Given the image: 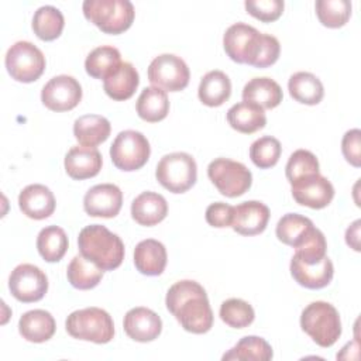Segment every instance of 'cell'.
Listing matches in <instances>:
<instances>
[{"mask_svg":"<svg viewBox=\"0 0 361 361\" xmlns=\"http://www.w3.org/2000/svg\"><path fill=\"white\" fill-rule=\"evenodd\" d=\"M82 100L80 83L69 75H58L49 79L41 90V102L52 111H68Z\"/></svg>","mask_w":361,"mask_h":361,"instance_id":"obj_13","label":"cell"},{"mask_svg":"<svg viewBox=\"0 0 361 361\" xmlns=\"http://www.w3.org/2000/svg\"><path fill=\"white\" fill-rule=\"evenodd\" d=\"M282 152L281 142L271 135L255 140L250 147V158L259 169H268L278 164Z\"/></svg>","mask_w":361,"mask_h":361,"instance_id":"obj_39","label":"cell"},{"mask_svg":"<svg viewBox=\"0 0 361 361\" xmlns=\"http://www.w3.org/2000/svg\"><path fill=\"white\" fill-rule=\"evenodd\" d=\"M165 245L154 238L140 241L134 250V265L138 272L147 276L161 275L166 267Z\"/></svg>","mask_w":361,"mask_h":361,"instance_id":"obj_21","label":"cell"},{"mask_svg":"<svg viewBox=\"0 0 361 361\" xmlns=\"http://www.w3.org/2000/svg\"><path fill=\"white\" fill-rule=\"evenodd\" d=\"M227 121L231 128L243 134H252L267 124L264 109L254 103L241 102L231 106L227 111Z\"/></svg>","mask_w":361,"mask_h":361,"instance_id":"obj_26","label":"cell"},{"mask_svg":"<svg viewBox=\"0 0 361 361\" xmlns=\"http://www.w3.org/2000/svg\"><path fill=\"white\" fill-rule=\"evenodd\" d=\"M83 16L106 34L127 31L134 21V6L128 0H85Z\"/></svg>","mask_w":361,"mask_h":361,"instance_id":"obj_4","label":"cell"},{"mask_svg":"<svg viewBox=\"0 0 361 361\" xmlns=\"http://www.w3.org/2000/svg\"><path fill=\"white\" fill-rule=\"evenodd\" d=\"M272 357L274 351L267 340L258 336H245L223 355V360L268 361Z\"/></svg>","mask_w":361,"mask_h":361,"instance_id":"obj_34","label":"cell"},{"mask_svg":"<svg viewBox=\"0 0 361 361\" xmlns=\"http://www.w3.org/2000/svg\"><path fill=\"white\" fill-rule=\"evenodd\" d=\"M102 154L94 147L75 145L65 155V171L76 180H83L96 176L102 169Z\"/></svg>","mask_w":361,"mask_h":361,"instance_id":"obj_18","label":"cell"},{"mask_svg":"<svg viewBox=\"0 0 361 361\" xmlns=\"http://www.w3.org/2000/svg\"><path fill=\"white\" fill-rule=\"evenodd\" d=\"M262 39L264 34L257 28L244 23H235L226 30L223 47L231 61L254 66L262 47Z\"/></svg>","mask_w":361,"mask_h":361,"instance_id":"obj_10","label":"cell"},{"mask_svg":"<svg viewBox=\"0 0 361 361\" xmlns=\"http://www.w3.org/2000/svg\"><path fill=\"white\" fill-rule=\"evenodd\" d=\"M231 94V82L230 78L221 71L207 72L197 89L199 100L209 107H219L228 100Z\"/></svg>","mask_w":361,"mask_h":361,"instance_id":"obj_28","label":"cell"},{"mask_svg":"<svg viewBox=\"0 0 361 361\" xmlns=\"http://www.w3.org/2000/svg\"><path fill=\"white\" fill-rule=\"evenodd\" d=\"M326 250L327 243L324 234L319 228L313 227L300 241V244L295 247L293 257H296L305 264H316L326 257Z\"/></svg>","mask_w":361,"mask_h":361,"instance_id":"obj_41","label":"cell"},{"mask_svg":"<svg viewBox=\"0 0 361 361\" xmlns=\"http://www.w3.org/2000/svg\"><path fill=\"white\" fill-rule=\"evenodd\" d=\"M269 216V209L262 202H243L234 206L231 227L241 235H257L267 228Z\"/></svg>","mask_w":361,"mask_h":361,"instance_id":"obj_17","label":"cell"},{"mask_svg":"<svg viewBox=\"0 0 361 361\" xmlns=\"http://www.w3.org/2000/svg\"><path fill=\"white\" fill-rule=\"evenodd\" d=\"M313 227L310 219L298 213H286L279 219L275 233L279 241L295 248Z\"/></svg>","mask_w":361,"mask_h":361,"instance_id":"obj_36","label":"cell"},{"mask_svg":"<svg viewBox=\"0 0 361 361\" xmlns=\"http://www.w3.org/2000/svg\"><path fill=\"white\" fill-rule=\"evenodd\" d=\"M255 313L252 306L237 298L227 299L220 306V319L233 329L248 327L254 322Z\"/></svg>","mask_w":361,"mask_h":361,"instance_id":"obj_38","label":"cell"},{"mask_svg":"<svg viewBox=\"0 0 361 361\" xmlns=\"http://www.w3.org/2000/svg\"><path fill=\"white\" fill-rule=\"evenodd\" d=\"M20 210L32 220L49 217L56 206L55 196L49 188L41 183L25 186L18 195Z\"/></svg>","mask_w":361,"mask_h":361,"instance_id":"obj_19","label":"cell"},{"mask_svg":"<svg viewBox=\"0 0 361 361\" xmlns=\"http://www.w3.org/2000/svg\"><path fill=\"white\" fill-rule=\"evenodd\" d=\"M166 309L189 333L203 334L213 326V312L204 288L190 279L175 282L166 292Z\"/></svg>","mask_w":361,"mask_h":361,"instance_id":"obj_1","label":"cell"},{"mask_svg":"<svg viewBox=\"0 0 361 361\" xmlns=\"http://www.w3.org/2000/svg\"><path fill=\"white\" fill-rule=\"evenodd\" d=\"M120 51L111 45L94 48L85 61L86 73L94 79H107L114 75L121 66Z\"/></svg>","mask_w":361,"mask_h":361,"instance_id":"obj_27","label":"cell"},{"mask_svg":"<svg viewBox=\"0 0 361 361\" xmlns=\"http://www.w3.org/2000/svg\"><path fill=\"white\" fill-rule=\"evenodd\" d=\"M282 99L281 86L271 78H252L243 89V102L254 103L264 110L275 109Z\"/></svg>","mask_w":361,"mask_h":361,"instance_id":"obj_24","label":"cell"},{"mask_svg":"<svg viewBox=\"0 0 361 361\" xmlns=\"http://www.w3.org/2000/svg\"><path fill=\"white\" fill-rule=\"evenodd\" d=\"M8 289L23 303L38 302L48 290V278L41 268L32 264H20L10 274Z\"/></svg>","mask_w":361,"mask_h":361,"instance_id":"obj_12","label":"cell"},{"mask_svg":"<svg viewBox=\"0 0 361 361\" xmlns=\"http://www.w3.org/2000/svg\"><path fill=\"white\" fill-rule=\"evenodd\" d=\"M360 138H361V131L358 128H353L343 135V141H341V151L345 161L355 168L361 165Z\"/></svg>","mask_w":361,"mask_h":361,"instance_id":"obj_44","label":"cell"},{"mask_svg":"<svg viewBox=\"0 0 361 361\" xmlns=\"http://www.w3.org/2000/svg\"><path fill=\"white\" fill-rule=\"evenodd\" d=\"M290 275L300 286L307 289H322L331 282L334 267L327 255L316 264H305L296 257H292Z\"/></svg>","mask_w":361,"mask_h":361,"instance_id":"obj_20","label":"cell"},{"mask_svg":"<svg viewBox=\"0 0 361 361\" xmlns=\"http://www.w3.org/2000/svg\"><path fill=\"white\" fill-rule=\"evenodd\" d=\"M288 90H289V94L293 97V100L307 106H314L320 103L324 96L323 83L316 75L310 72L293 73L289 78Z\"/></svg>","mask_w":361,"mask_h":361,"instance_id":"obj_31","label":"cell"},{"mask_svg":"<svg viewBox=\"0 0 361 361\" xmlns=\"http://www.w3.org/2000/svg\"><path fill=\"white\" fill-rule=\"evenodd\" d=\"M168 214V203L165 197L157 192H142L131 203V217L140 226H155Z\"/></svg>","mask_w":361,"mask_h":361,"instance_id":"obj_22","label":"cell"},{"mask_svg":"<svg viewBox=\"0 0 361 361\" xmlns=\"http://www.w3.org/2000/svg\"><path fill=\"white\" fill-rule=\"evenodd\" d=\"M103 269L94 262L85 258L82 254L75 255L66 269V278L69 283L80 290H87L99 285L103 278Z\"/></svg>","mask_w":361,"mask_h":361,"instance_id":"obj_32","label":"cell"},{"mask_svg":"<svg viewBox=\"0 0 361 361\" xmlns=\"http://www.w3.org/2000/svg\"><path fill=\"white\" fill-rule=\"evenodd\" d=\"M281 54V44L279 41L269 34H264L262 47L259 49V54L254 62L255 68H268L274 65Z\"/></svg>","mask_w":361,"mask_h":361,"instance_id":"obj_45","label":"cell"},{"mask_svg":"<svg viewBox=\"0 0 361 361\" xmlns=\"http://www.w3.org/2000/svg\"><path fill=\"white\" fill-rule=\"evenodd\" d=\"M190 72L186 62L173 54L154 58L148 66V80L165 92H180L189 83Z\"/></svg>","mask_w":361,"mask_h":361,"instance_id":"obj_11","label":"cell"},{"mask_svg":"<svg viewBox=\"0 0 361 361\" xmlns=\"http://www.w3.org/2000/svg\"><path fill=\"white\" fill-rule=\"evenodd\" d=\"M80 254L103 271L118 268L124 259V243L102 224H90L80 230L78 237Z\"/></svg>","mask_w":361,"mask_h":361,"instance_id":"obj_2","label":"cell"},{"mask_svg":"<svg viewBox=\"0 0 361 361\" xmlns=\"http://www.w3.org/2000/svg\"><path fill=\"white\" fill-rule=\"evenodd\" d=\"M360 224L361 220H355L345 231V243L355 251H360Z\"/></svg>","mask_w":361,"mask_h":361,"instance_id":"obj_46","label":"cell"},{"mask_svg":"<svg viewBox=\"0 0 361 361\" xmlns=\"http://www.w3.org/2000/svg\"><path fill=\"white\" fill-rule=\"evenodd\" d=\"M157 180L172 193H185L197 178V165L188 152H172L164 155L155 169Z\"/></svg>","mask_w":361,"mask_h":361,"instance_id":"obj_6","label":"cell"},{"mask_svg":"<svg viewBox=\"0 0 361 361\" xmlns=\"http://www.w3.org/2000/svg\"><path fill=\"white\" fill-rule=\"evenodd\" d=\"M149 154L151 147L148 140L135 130L120 131L110 147V157L114 166L126 172L142 168L149 159Z\"/></svg>","mask_w":361,"mask_h":361,"instance_id":"obj_9","label":"cell"},{"mask_svg":"<svg viewBox=\"0 0 361 361\" xmlns=\"http://www.w3.org/2000/svg\"><path fill=\"white\" fill-rule=\"evenodd\" d=\"M138 83L140 75L134 65L130 62H123L114 75L103 80V89L110 99L123 102L128 100L135 93Z\"/></svg>","mask_w":361,"mask_h":361,"instance_id":"obj_29","label":"cell"},{"mask_svg":"<svg viewBox=\"0 0 361 361\" xmlns=\"http://www.w3.org/2000/svg\"><path fill=\"white\" fill-rule=\"evenodd\" d=\"M63 25V14L54 6H42L34 13L32 30L34 34L42 41L56 39L62 34Z\"/></svg>","mask_w":361,"mask_h":361,"instance_id":"obj_35","label":"cell"},{"mask_svg":"<svg viewBox=\"0 0 361 361\" xmlns=\"http://www.w3.org/2000/svg\"><path fill=\"white\" fill-rule=\"evenodd\" d=\"M233 214H234V206L223 202H216L207 206L206 221L212 227H217V228L231 227Z\"/></svg>","mask_w":361,"mask_h":361,"instance_id":"obj_43","label":"cell"},{"mask_svg":"<svg viewBox=\"0 0 361 361\" xmlns=\"http://www.w3.org/2000/svg\"><path fill=\"white\" fill-rule=\"evenodd\" d=\"M56 330L54 316L42 309L25 312L18 320V331L27 341L44 343L52 338Z\"/></svg>","mask_w":361,"mask_h":361,"instance_id":"obj_23","label":"cell"},{"mask_svg":"<svg viewBox=\"0 0 361 361\" xmlns=\"http://www.w3.org/2000/svg\"><path fill=\"white\" fill-rule=\"evenodd\" d=\"M290 186L296 203L310 209H323L329 206L334 197L331 182L320 173L302 178L290 183Z\"/></svg>","mask_w":361,"mask_h":361,"instance_id":"obj_14","label":"cell"},{"mask_svg":"<svg viewBox=\"0 0 361 361\" xmlns=\"http://www.w3.org/2000/svg\"><path fill=\"white\" fill-rule=\"evenodd\" d=\"M69 336L83 341L106 344L114 337L111 316L100 307H85L72 312L65 322Z\"/></svg>","mask_w":361,"mask_h":361,"instance_id":"obj_5","label":"cell"},{"mask_svg":"<svg viewBox=\"0 0 361 361\" xmlns=\"http://www.w3.org/2000/svg\"><path fill=\"white\" fill-rule=\"evenodd\" d=\"M111 131L110 121L99 114L80 116L73 123V135L83 147H94L104 142Z\"/></svg>","mask_w":361,"mask_h":361,"instance_id":"obj_25","label":"cell"},{"mask_svg":"<svg viewBox=\"0 0 361 361\" xmlns=\"http://www.w3.org/2000/svg\"><path fill=\"white\" fill-rule=\"evenodd\" d=\"M207 176L217 190L227 197L244 195L252 183L251 171L241 162L216 158L207 166Z\"/></svg>","mask_w":361,"mask_h":361,"instance_id":"obj_8","label":"cell"},{"mask_svg":"<svg viewBox=\"0 0 361 361\" xmlns=\"http://www.w3.org/2000/svg\"><path fill=\"white\" fill-rule=\"evenodd\" d=\"M319 21L329 28L343 27L351 16L348 0H317L314 4Z\"/></svg>","mask_w":361,"mask_h":361,"instance_id":"obj_37","label":"cell"},{"mask_svg":"<svg viewBox=\"0 0 361 361\" xmlns=\"http://www.w3.org/2000/svg\"><path fill=\"white\" fill-rule=\"evenodd\" d=\"M68 235L58 226L44 227L37 237V250L47 262H58L68 251Z\"/></svg>","mask_w":361,"mask_h":361,"instance_id":"obj_33","label":"cell"},{"mask_svg":"<svg viewBox=\"0 0 361 361\" xmlns=\"http://www.w3.org/2000/svg\"><path fill=\"white\" fill-rule=\"evenodd\" d=\"M137 114L148 123H158L169 113V99L165 90L149 86L145 87L137 99Z\"/></svg>","mask_w":361,"mask_h":361,"instance_id":"obj_30","label":"cell"},{"mask_svg":"<svg viewBox=\"0 0 361 361\" xmlns=\"http://www.w3.org/2000/svg\"><path fill=\"white\" fill-rule=\"evenodd\" d=\"M319 161L313 152L307 149H296L288 159L285 173L289 183H293L302 178L319 173Z\"/></svg>","mask_w":361,"mask_h":361,"instance_id":"obj_40","label":"cell"},{"mask_svg":"<svg viewBox=\"0 0 361 361\" xmlns=\"http://www.w3.org/2000/svg\"><path fill=\"white\" fill-rule=\"evenodd\" d=\"M123 327L126 334L134 341L148 343L161 334L162 320L154 310L138 306L126 313Z\"/></svg>","mask_w":361,"mask_h":361,"instance_id":"obj_16","label":"cell"},{"mask_svg":"<svg viewBox=\"0 0 361 361\" xmlns=\"http://www.w3.org/2000/svg\"><path fill=\"white\" fill-rule=\"evenodd\" d=\"M300 327L320 347H331L341 336V320L337 309L323 300L309 303L300 314Z\"/></svg>","mask_w":361,"mask_h":361,"instance_id":"obj_3","label":"cell"},{"mask_svg":"<svg viewBox=\"0 0 361 361\" xmlns=\"http://www.w3.org/2000/svg\"><path fill=\"white\" fill-rule=\"evenodd\" d=\"M123 204V192L113 183L90 188L83 197V209L92 217H116Z\"/></svg>","mask_w":361,"mask_h":361,"instance_id":"obj_15","label":"cell"},{"mask_svg":"<svg viewBox=\"0 0 361 361\" xmlns=\"http://www.w3.org/2000/svg\"><path fill=\"white\" fill-rule=\"evenodd\" d=\"M244 7L247 13L257 20L262 23H272L282 16L285 3L282 0H247Z\"/></svg>","mask_w":361,"mask_h":361,"instance_id":"obj_42","label":"cell"},{"mask_svg":"<svg viewBox=\"0 0 361 361\" xmlns=\"http://www.w3.org/2000/svg\"><path fill=\"white\" fill-rule=\"evenodd\" d=\"M8 75L23 83L35 82L45 71V56L39 48L30 41L13 44L4 58Z\"/></svg>","mask_w":361,"mask_h":361,"instance_id":"obj_7","label":"cell"}]
</instances>
